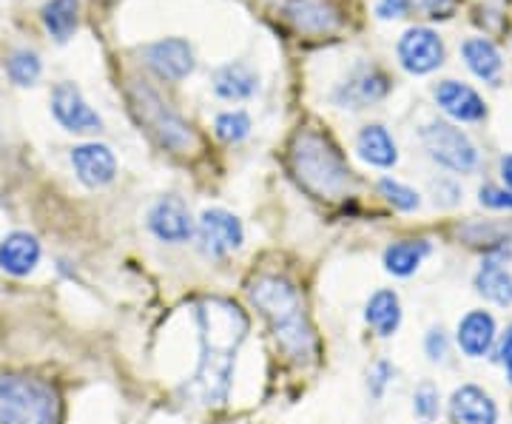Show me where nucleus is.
Masks as SVG:
<instances>
[{
  "label": "nucleus",
  "instance_id": "7c9ffc66",
  "mask_svg": "<svg viewBox=\"0 0 512 424\" xmlns=\"http://www.w3.org/2000/svg\"><path fill=\"white\" fill-rule=\"evenodd\" d=\"M424 18L430 20H447L456 12V0H410Z\"/></svg>",
  "mask_w": 512,
  "mask_h": 424
},
{
  "label": "nucleus",
  "instance_id": "f257e3e1",
  "mask_svg": "<svg viewBox=\"0 0 512 424\" xmlns=\"http://www.w3.org/2000/svg\"><path fill=\"white\" fill-rule=\"evenodd\" d=\"M200 328V368L194 373V393L205 405L228 399L239 345L248 333V316L231 299H205L197 305Z\"/></svg>",
  "mask_w": 512,
  "mask_h": 424
},
{
  "label": "nucleus",
  "instance_id": "2f4dec72",
  "mask_svg": "<svg viewBox=\"0 0 512 424\" xmlns=\"http://www.w3.org/2000/svg\"><path fill=\"white\" fill-rule=\"evenodd\" d=\"M393 376H396V368H393L390 362H376L373 370H370V382H367L370 396H373V399H382L384 388L393 382Z\"/></svg>",
  "mask_w": 512,
  "mask_h": 424
},
{
  "label": "nucleus",
  "instance_id": "473e14b6",
  "mask_svg": "<svg viewBox=\"0 0 512 424\" xmlns=\"http://www.w3.org/2000/svg\"><path fill=\"white\" fill-rule=\"evenodd\" d=\"M424 351L433 362H441L447 356V333H444V328H433L424 336Z\"/></svg>",
  "mask_w": 512,
  "mask_h": 424
},
{
  "label": "nucleus",
  "instance_id": "f3484780",
  "mask_svg": "<svg viewBox=\"0 0 512 424\" xmlns=\"http://www.w3.org/2000/svg\"><path fill=\"white\" fill-rule=\"evenodd\" d=\"M436 103L441 106L444 114H450L458 123H478L487 117V106L478 97L476 89L456 83V80H444L436 86Z\"/></svg>",
  "mask_w": 512,
  "mask_h": 424
},
{
  "label": "nucleus",
  "instance_id": "b1692460",
  "mask_svg": "<svg viewBox=\"0 0 512 424\" xmlns=\"http://www.w3.org/2000/svg\"><path fill=\"white\" fill-rule=\"evenodd\" d=\"M461 52H464V60H467L470 72L478 74L481 80H490V83L498 80V74H501V55H498V49L487 37H470L461 46Z\"/></svg>",
  "mask_w": 512,
  "mask_h": 424
},
{
  "label": "nucleus",
  "instance_id": "423d86ee",
  "mask_svg": "<svg viewBox=\"0 0 512 424\" xmlns=\"http://www.w3.org/2000/svg\"><path fill=\"white\" fill-rule=\"evenodd\" d=\"M421 143L439 166L450 171L467 174L478 166V151L473 140L450 123H427L421 129Z\"/></svg>",
  "mask_w": 512,
  "mask_h": 424
},
{
  "label": "nucleus",
  "instance_id": "ddd939ff",
  "mask_svg": "<svg viewBox=\"0 0 512 424\" xmlns=\"http://www.w3.org/2000/svg\"><path fill=\"white\" fill-rule=\"evenodd\" d=\"M72 166L77 180L86 188H103L117 177V160L109 146L103 143H83L72 148Z\"/></svg>",
  "mask_w": 512,
  "mask_h": 424
},
{
  "label": "nucleus",
  "instance_id": "7ed1b4c3",
  "mask_svg": "<svg viewBox=\"0 0 512 424\" xmlns=\"http://www.w3.org/2000/svg\"><path fill=\"white\" fill-rule=\"evenodd\" d=\"M291 174L316 200H342L353 185V171L342 151L313 129H299L293 137Z\"/></svg>",
  "mask_w": 512,
  "mask_h": 424
},
{
  "label": "nucleus",
  "instance_id": "f03ea898",
  "mask_svg": "<svg viewBox=\"0 0 512 424\" xmlns=\"http://www.w3.org/2000/svg\"><path fill=\"white\" fill-rule=\"evenodd\" d=\"M248 296L259 308V314L268 319L276 348L296 365H311L319 353V339L311 325V316L305 311L302 294L296 291L291 279L265 274L248 285Z\"/></svg>",
  "mask_w": 512,
  "mask_h": 424
},
{
  "label": "nucleus",
  "instance_id": "f704fd0d",
  "mask_svg": "<svg viewBox=\"0 0 512 424\" xmlns=\"http://www.w3.org/2000/svg\"><path fill=\"white\" fill-rule=\"evenodd\" d=\"M498 359H501V365L507 370V379L512 382V325L507 328V333L501 336V345H498Z\"/></svg>",
  "mask_w": 512,
  "mask_h": 424
},
{
  "label": "nucleus",
  "instance_id": "1a4fd4ad",
  "mask_svg": "<svg viewBox=\"0 0 512 424\" xmlns=\"http://www.w3.org/2000/svg\"><path fill=\"white\" fill-rule=\"evenodd\" d=\"M399 60L410 74H430L444 63V43L433 29L413 26L399 40Z\"/></svg>",
  "mask_w": 512,
  "mask_h": 424
},
{
  "label": "nucleus",
  "instance_id": "0eeeda50",
  "mask_svg": "<svg viewBox=\"0 0 512 424\" xmlns=\"http://www.w3.org/2000/svg\"><path fill=\"white\" fill-rule=\"evenodd\" d=\"M282 15L299 35H333L342 26V12L333 0H285Z\"/></svg>",
  "mask_w": 512,
  "mask_h": 424
},
{
  "label": "nucleus",
  "instance_id": "4be33fe9",
  "mask_svg": "<svg viewBox=\"0 0 512 424\" xmlns=\"http://www.w3.org/2000/svg\"><path fill=\"white\" fill-rule=\"evenodd\" d=\"M430 242L427 240H399L387 245L384 251V268L393 277H410L421 268V262L430 257Z\"/></svg>",
  "mask_w": 512,
  "mask_h": 424
},
{
  "label": "nucleus",
  "instance_id": "f8f14e48",
  "mask_svg": "<svg viewBox=\"0 0 512 424\" xmlns=\"http://www.w3.org/2000/svg\"><path fill=\"white\" fill-rule=\"evenodd\" d=\"M148 228L157 240L171 242V245H180L194 237V220H191V211L180 197H163L157 200L154 208L148 211Z\"/></svg>",
  "mask_w": 512,
  "mask_h": 424
},
{
  "label": "nucleus",
  "instance_id": "4468645a",
  "mask_svg": "<svg viewBox=\"0 0 512 424\" xmlns=\"http://www.w3.org/2000/svg\"><path fill=\"white\" fill-rule=\"evenodd\" d=\"M447 419L450 424H498V407L487 390L461 385L447 402Z\"/></svg>",
  "mask_w": 512,
  "mask_h": 424
},
{
  "label": "nucleus",
  "instance_id": "6ab92c4d",
  "mask_svg": "<svg viewBox=\"0 0 512 424\" xmlns=\"http://www.w3.org/2000/svg\"><path fill=\"white\" fill-rule=\"evenodd\" d=\"M495 319L490 311H470L467 316H461L456 331L458 348L464 351V356L470 359H481L493 351L495 342Z\"/></svg>",
  "mask_w": 512,
  "mask_h": 424
},
{
  "label": "nucleus",
  "instance_id": "aec40b11",
  "mask_svg": "<svg viewBox=\"0 0 512 424\" xmlns=\"http://www.w3.org/2000/svg\"><path fill=\"white\" fill-rule=\"evenodd\" d=\"M365 322L379 333L382 339H390L402 325V299L390 288H379L376 294L367 299Z\"/></svg>",
  "mask_w": 512,
  "mask_h": 424
},
{
  "label": "nucleus",
  "instance_id": "20e7f679",
  "mask_svg": "<svg viewBox=\"0 0 512 424\" xmlns=\"http://www.w3.org/2000/svg\"><path fill=\"white\" fill-rule=\"evenodd\" d=\"M0 424H63L60 393L26 373H0Z\"/></svg>",
  "mask_w": 512,
  "mask_h": 424
},
{
  "label": "nucleus",
  "instance_id": "c756f323",
  "mask_svg": "<svg viewBox=\"0 0 512 424\" xmlns=\"http://www.w3.org/2000/svg\"><path fill=\"white\" fill-rule=\"evenodd\" d=\"M478 203L493 211H512V191L507 188H495V185H484L478 191Z\"/></svg>",
  "mask_w": 512,
  "mask_h": 424
},
{
  "label": "nucleus",
  "instance_id": "bb28decb",
  "mask_svg": "<svg viewBox=\"0 0 512 424\" xmlns=\"http://www.w3.org/2000/svg\"><path fill=\"white\" fill-rule=\"evenodd\" d=\"M214 131H217L222 143H239V140H245L251 134V117L245 111H225V114L217 117Z\"/></svg>",
  "mask_w": 512,
  "mask_h": 424
},
{
  "label": "nucleus",
  "instance_id": "c9c22d12",
  "mask_svg": "<svg viewBox=\"0 0 512 424\" xmlns=\"http://www.w3.org/2000/svg\"><path fill=\"white\" fill-rule=\"evenodd\" d=\"M501 177H504V183H507V188L512 191V154L501 160Z\"/></svg>",
  "mask_w": 512,
  "mask_h": 424
},
{
  "label": "nucleus",
  "instance_id": "9d476101",
  "mask_svg": "<svg viewBox=\"0 0 512 424\" xmlns=\"http://www.w3.org/2000/svg\"><path fill=\"white\" fill-rule=\"evenodd\" d=\"M245 240L242 222L225 208H208L200 217V242L208 257H225Z\"/></svg>",
  "mask_w": 512,
  "mask_h": 424
},
{
  "label": "nucleus",
  "instance_id": "a878e982",
  "mask_svg": "<svg viewBox=\"0 0 512 424\" xmlns=\"http://www.w3.org/2000/svg\"><path fill=\"white\" fill-rule=\"evenodd\" d=\"M6 72L12 77V83H18V86H35L37 77H40V57L29 49H18L9 57Z\"/></svg>",
  "mask_w": 512,
  "mask_h": 424
},
{
  "label": "nucleus",
  "instance_id": "2eb2a0df",
  "mask_svg": "<svg viewBox=\"0 0 512 424\" xmlns=\"http://www.w3.org/2000/svg\"><path fill=\"white\" fill-rule=\"evenodd\" d=\"M510 259V248L507 245H498L490 257L481 262L476 274V291L484 299H490L501 308H510L512 305V274L504 268V262Z\"/></svg>",
  "mask_w": 512,
  "mask_h": 424
},
{
  "label": "nucleus",
  "instance_id": "cd10ccee",
  "mask_svg": "<svg viewBox=\"0 0 512 424\" xmlns=\"http://www.w3.org/2000/svg\"><path fill=\"white\" fill-rule=\"evenodd\" d=\"M379 191H382L384 200L393 205V208H399V211H416L421 205V197L410 185L396 183L390 177H384L382 183H379Z\"/></svg>",
  "mask_w": 512,
  "mask_h": 424
},
{
  "label": "nucleus",
  "instance_id": "9b49d317",
  "mask_svg": "<svg viewBox=\"0 0 512 424\" xmlns=\"http://www.w3.org/2000/svg\"><path fill=\"white\" fill-rule=\"evenodd\" d=\"M143 60L163 80H183L194 72V49L183 37H165L143 49Z\"/></svg>",
  "mask_w": 512,
  "mask_h": 424
},
{
  "label": "nucleus",
  "instance_id": "393cba45",
  "mask_svg": "<svg viewBox=\"0 0 512 424\" xmlns=\"http://www.w3.org/2000/svg\"><path fill=\"white\" fill-rule=\"evenodd\" d=\"M77 15H80V0H49L43 6V26L57 43H66L77 29Z\"/></svg>",
  "mask_w": 512,
  "mask_h": 424
},
{
  "label": "nucleus",
  "instance_id": "a211bd4d",
  "mask_svg": "<svg viewBox=\"0 0 512 424\" xmlns=\"http://www.w3.org/2000/svg\"><path fill=\"white\" fill-rule=\"evenodd\" d=\"M387 89H390V83H387V77L379 69L362 66V69H356L345 80V86L336 92V100L342 106H350V109H365L370 103L382 100Z\"/></svg>",
  "mask_w": 512,
  "mask_h": 424
},
{
  "label": "nucleus",
  "instance_id": "72a5a7b5",
  "mask_svg": "<svg viewBox=\"0 0 512 424\" xmlns=\"http://www.w3.org/2000/svg\"><path fill=\"white\" fill-rule=\"evenodd\" d=\"M407 9H410V0H379V6H376L379 18L384 20L402 18Z\"/></svg>",
  "mask_w": 512,
  "mask_h": 424
},
{
  "label": "nucleus",
  "instance_id": "412c9836",
  "mask_svg": "<svg viewBox=\"0 0 512 424\" xmlns=\"http://www.w3.org/2000/svg\"><path fill=\"white\" fill-rule=\"evenodd\" d=\"M356 151H359V157H362L365 163H370V166L376 168L396 166V160H399L396 143H393L390 131L384 129V126H365V129L359 131V137H356Z\"/></svg>",
  "mask_w": 512,
  "mask_h": 424
},
{
  "label": "nucleus",
  "instance_id": "6e6552de",
  "mask_svg": "<svg viewBox=\"0 0 512 424\" xmlns=\"http://www.w3.org/2000/svg\"><path fill=\"white\" fill-rule=\"evenodd\" d=\"M52 114L63 129L74 134H94L103 129L100 114L83 100V94L74 83H57L52 92Z\"/></svg>",
  "mask_w": 512,
  "mask_h": 424
},
{
  "label": "nucleus",
  "instance_id": "dca6fc26",
  "mask_svg": "<svg viewBox=\"0 0 512 424\" xmlns=\"http://www.w3.org/2000/svg\"><path fill=\"white\" fill-rule=\"evenodd\" d=\"M40 240L29 231H12L0 240V271L9 277H29L40 265Z\"/></svg>",
  "mask_w": 512,
  "mask_h": 424
},
{
  "label": "nucleus",
  "instance_id": "5701e85b",
  "mask_svg": "<svg viewBox=\"0 0 512 424\" xmlns=\"http://www.w3.org/2000/svg\"><path fill=\"white\" fill-rule=\"evenodd\" d=\"M256 86H259V77L245 63H228L214 72V92L220 94L222 100H245L256 92Z\"/></svg>",
  "mask_w": 512,
  "mask_h": 424
},
{
  "label": "nucleus",
  "instance_id": "39448f33",
  "mask_svg": "<svg viewBox=\"0 0 512 424\" xmlns=\"http://www.w3.org/2000/svg\"><path fill=\"white\" fill-rule=\"evenodd\" d=\"M128 100H131V109L137 114L140 126L168 151L174 154H188L197 148V134L194 129L185 123L177 111L171 109L168 103H163V97L148 89L146 83H137L131 80L128 86Z\"/></svg>",
  "mask_w": 512,
  "mask_h": 424
},
{
  "label": "nucleus",
  "instance_id": "c85d7f7f",
  "mask_svg": "<svg viewBox=\"0 0 512 424\" xmlns=\"http://www.w3.org/2000/svg\"><path fill=\"white\" fill-rule=\"evenodd\" d=\"M413 410L419 413L421 419H433L439 413V390L433 385H419L416 396H413Z\"/></svg>",
  "mask_w": 512,
  "mask_h": 424
}]
</instances>
